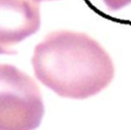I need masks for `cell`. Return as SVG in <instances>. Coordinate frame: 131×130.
Masks as SVG:
<instances>
[{"instance_id":"1","label":"cell","mask_w":131,"mask_h":130,"mask_svg":"<svg viewBox=\"0 0 131 130\" xmlns=\"http://www.w3.org/2000/svg\"><path fill=\"white\" fill-rule=\"evenodd\" d=\"M31 63L37 79L60 96L83 99L106 89L115 76L109 54L80 32L59 30L35 47Z\"/></svg>"},{"instance_id":"2","label":"cell","mask_w":131,"mask_h":130,"mask_svg":"<svg viewBox=\"0 0 131 130\" xmlns=\"http://www.w3.org/2000/svg\"><path fill=\"white\" fill-rule=\"evenodd\" d=\"M45 108L38 84L13 65L0 63V130H35Z\"/></svg>"},{"instance_id":"3","label":"cell","mask_w":131,"mask_h":130,"mask_svg":"<svg viewBox=\"0 0 131 130\" xmlns=\"http://www.w3.org/2000/svg\"><path fill=\"white\" fill-rule=\"evenodd\" d=\"M41 24L34 0H0V54H17L15 45L35 34Z\"/></svg>"},{"instance_id":"4","label":"cell","mask_w":131,"mask_h":130,"mask_svg":"<svg viewBox=\"0 0 131 130\" xmlns=\"http://www.w3.org/2000/svg\"><path fill=\"white\" fill-rule=\"evenodd\" d=\"M34 1H37V3L42 2V1H54V0H34Z\"/></svg>"}]
</instances>
